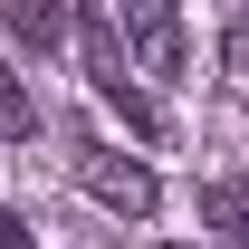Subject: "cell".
I'll return each instance as SVG.
<instances>
[{"label":"cell","mask_w":249,"mask_h":249,"mask_svg":"<svg viewBox=\"0 0 249 249\" xmlns=\"http://www.w3.org/2000/svg\"><path fill=\"white\" fill-rule=\"evenodd\" d=\"M0 19H10V38H19V48H38V58L67 38V10H58V0H0Z\"/></svg>","instance_id":"cell-4"},{"label":"cell","mask_w":249,"mask_h":249,"mask_svg":"<svg viewBox=\"0 0 249 249\" xmlns=\"http://www.w3.org/2000/svg\"><path fill=\"white\" fill-rule=\"evenodd\" d=\"M38 124V106H29V87H19V77H10V58H0V134H10V144H19V134H29Z\"/></svg>","instance_id":"cell-6"},{"label":"cell","mask_w":249,"mask_h":249,"mask_svg":"<svg viewBox=\"0 0 249 249\" xmlns=\"http://www.w3.org/2000/svg\"><path fill=\"white\" fill-rule=\"evenodd\" d=\"M77 182H87L106 211H124V220H154V201H163L154 163L144 154H106V144H77Z\"/></svg>","instance_id":"cell-2"},{"label":"cell","mask_w":249,"mask_h":249,"mask_svg":"<svg viewBox=\"0 0 249 249\" xmlns=\"http://www.w3.org/2000/svg\"><path fill=\"white\" fill-rule=\"evenodd\" d=\"M201 220H211V230H230V240L249 249V182H240V173H220V182H201Z\"/></svg>","instance_id":"cell-5"},{"label":"cell","mask_w":249,"mask_h":249,"mask_svg":"<svg viewBox=\"0 0 249 249\" xmlns=\"http://www.w3.org/2000/svg\"><path fill=\"white\" fill-rule=\"evenodd\" d=\"M115 29L134 38L144 77H182V10L173 0H115Z\"/></svg>","instance_id":"cell-3"},{"label":"cell","mask_w":249,"mask_h":249,"mask_svg":"<svg viewBox=\"0 0 249 249\" xmlns=\"http://www.w3.org/2000/svg\"><path fill=\"white\" fill-rule=\"evenodd\" d=\"M0 249H38V240H29V220H19V211H0Z\"/></svg>","instance_id":"cell-7"},{"label":"cell","mask_w":249,"mask_h":249,"mask_svg":"<svg viewBox=\"0 0 249 249\" xmlns=\"http://www.w3.org/2000/svg\"><path fill=\"white\" fill-rule=\"evenodd\" d=\"M77 58H87V77H96V96L115 106L144 144H163V115L134 96V77H124V38H115V0H87V19H77Z\"/></svg>","instance_id":"cell-1"}]
</instances>
